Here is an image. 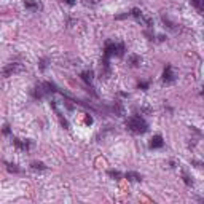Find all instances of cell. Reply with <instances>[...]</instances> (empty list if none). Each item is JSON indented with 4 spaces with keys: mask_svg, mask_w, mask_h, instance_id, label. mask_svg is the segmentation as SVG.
<instances>
[{
    "mask_svg": "<svg viewBox=\"0 0 204 204\" xmlns=\"http://www.w3.org/2000/svg\"><path fill=\"white\" fill-rule=\"evenodd\" d=\"M126 126H128V129L131 132H134V134H144V132L148 131V123L140 115H132L131 118H128Z\"/></svg>",
    "mask_w": 204,
    "mask_h": 204,
    "instance_id": "6da1fadb",
    "label": "cell"
},
{
    "mask_svg": "<svg viewBox=\"0 0 204 204\" xmlns=\"http://www.w3.org/2000/svg\"><path fill=\"white\" fill-rule=\"evenodd\" d=\"M21 70H24L22 64H19V62H11V64H8L3 70H2V73H3V77H11L13 73L21 72Z\"/></svg>",
    "mask_w": 204,
    "mask_h": 204,
    "instance_id": "7a4b0ae2",
    "label": "cell"
},
{
    "mask_svg": "<svg viewBox=\"0 0 204 204\" xmlns=\"http://www.w3.org/2000/svg\"><path fill=\"white\" fill-rule=\"evenodd\" d=\"M176 80V75H174V70H172L171 65H166L163 72V81L164 83H172V81Z\"/></svg>",
    "mask_w": 204,
    "mask_h": 204,
    "instance_id": "3957f363",
    "label": "cell"
},
{
    "mask_svg": "<svg viewBox=\"0 0 204 204\" xmlns=\"http://www.w3.org/2000/svg\"><path fill=\"white\" fill-rule=\"evenodd\" d=\"M13 144L16 145L18 148H21V150H29V148L32 147V142H30V140H19V139H13Z\"/></svg>",
    "mask_w": 204,
    "mask_h": 204,
    "instance_id": "277c9868",
    "label": "cell"
},
{
    "mask_svg": "<svg viewBox=\"0 0 204 204\" xmlns=\"http://www.w3.org/2000/svg\"><path fill=\"white\" fill-rule=\"evenodd\" d=\"M164 145V140L160 134H156V136L152 137V142H150V148H161Z\"/></svg>",
    "mask_w": 204,
    "mask_h": 204,
    "instance_id": "5b68a950",
    "label": "cell"
},
{
    "mask_svg": "<svg viewBox=\"0 0 204 204\" xmlns=\"http://www.w3.org/2000/svg\"><path fill=\"white\" fill-rule=\"evenodd\" d=\"M81 80L88 85V86H91V83H92V72L91 70H86V72L81 73Z\"/></svg>",
    "mask_w": 204,
    "mask_h": 204,
    "instance_id": "8992f818",
    "label": "cell"
},
{
    "mask_svg": "<svg viewBox=\"0 0 204 204\" xmlns=\"http://www.w3.org/2000/svg\"><path fill=\"white\" fill-rule=\"evenodd\" d=\"M124 177H126L128 180H132V182H139V180H142V176L137 174V172H126Z\"/></svg>",
    "mask_w": 204,
    "mask_h": 204,
    "instance_id": "52a82bcc",
    "label": "cell"
},
{
    "mask_svg": "<svg viewBox=\"0 0 204 204\" xmlns=\"http://www.w3.org/2000/svg\"><path fill=\"white\" fill-rule=\"evenodd\" d=\"M128 61H129V64H131L132 67H136V65H139V64H140V57H139V56H136V54H131Z\"/></svg>",
    "mask_w": 204,
    "mask_h": 204,
    "instance_id": "ba28073f",
    "label": "cell"
},
{
    "mask_svg": "<svg viewBox=\"0 0 204 204\" xmlns=\"http://www.w3.org/2000/svg\"><path fill=\"white\" fill-rule=\"evenodd\" d=\"M26 8L29 10H40V5L37 2H30V0H26Z\"/></svg>",
    "mask_w": 204,
    "mask_h": 204,
    "instance_id": "9c48e42d",
    "label": "cell"
},
{
    "mask_svg": "<svg viewBox=\"0 0 204 204\" xmlns=\"http://www.w3.org/2000/svg\"><path fill=\"white\" fill-rule=\"evenodd\" d=\"M32 169H38V171H45L46 169V166H45L43 163H40V161H35V163H32Z\"/></svg>",
    "mask_w": 204,
    "mask_h": 204,
    "instance_id": "30bf717a",
    "label": "cell"
},
{
    "mask_svg": "<svg viewBox=\"0 0 204 204\" xmlns=\"http://www.w3.org/2000/svg\"><path fill=\"white\" fill-rule=\"evenodd\" d=\"M108 176L113 177V179H121V177H123V174H121L120 171H113V169H110V171H108Z\"/></svg>",
    "mask_w": 204,
    "mask_h": 204,
    "instance_id": "8fae6325",
    "label": "cell"
},
{
    "mask_svg": "<svg viewBox=\"0 0 204 204\" xmlns=\"http://www.w3.org/2000/svg\"><path fill=\"white\" fill-rule=\"evenodd\" d=\"M5 164H7V169H8L10 172H16V174L19 172V168H18L16 164H11V163H5Z\"/></svg>",
    "mask_w": 204,
    "mask_h": 204,
    "instance_id": "7c38bea8",
    "label": "cell"
},
{
    "mask_svg": "<svg viewBox=\"0 0 204 204\" xmlns=\"http://www.w3.org/2000/svg\"><path fill=\"white\" fill-rule=\"evenodd\" d=\"M203 2H204V0H191V3L196 7L198 11H203Z\"/></svg>",
    "mask_w": 204,
    "mask_h": 204,
    "instance_id": "4fadbf2b",
    "label": "cell"
},
{
    "mask_svg": "<svg viewBox=\"0 0 204 204\" xmlns=\"http://www.w3.org/2000/svg\"><path fill=\"white\" fill-rule=\"evenodd\" d=\"M123 53H124V45L116 43V56H123Z\"/></svg>",
    "mask_w": 204,
    "mask_h": 204,
    "instance_id": "5bb4252c",
    "label": "cell"
},
{
    "mask_svg": "<svg viewBox=\"0 0 204 204\" xmlns=\"http://www.w3.org/2000/svg\"><path fill=\"white\" fill-rule=\"evenodd\" d=\"M148 85H150L148 81H140V83H139V88H142V89H148Z\"/></svg>",
    "mask_w": 204,
    "mask_h": 204,
    "instance_id": "9a60e30c",
    "label": "cell"
},
{
    "mask_svg": "<svg viewBox=\"0 0 204 204\" xmlns=\"http://www.w3.org/2000/svg\"><path fill=\"white\" fill-rule=\"evenodd\" d=\"M46 62H48V59H42V61H40V69H42V70H45V69H46Z\"/></svg>",
    "mask_w": 204,
    "mask_h": 204,
    "instance_id": "2e32d148",
    "label": "cell"
},
{
    "mask_svg": "<svg viewBox=\"0 0 204 204\" xmlns=\"http://www.w3.org/2000/svg\"><path fill=\"white\" fill-rule=\"evenodd\" d=\"M184 179H185V184L187 185H193V180H190V177H188L187 174H184Z\"/></svg>",
    "mask_w": 204,
    "mask_h": 204,
    "instance_id": "e0dca14e",
    "label": "cell"
},
{
    "mask_svg": "<svg viewBox=\"0 0 204 204\" xmlns=\"http://www.w3.org/2000/svg\"><path fill=\"white\" fill-rule=\"evenodd\" d=\"M3 132H5V134H10V126H8V124H5V128H3Z\"/></svg>",
    "mask_w": 204,
    "mask_h": 204,
    "instance_id": "ac0fdd59",
    "label": "cell"
},
{
    "mask_svg": "<svg viewBox=\"0 0 204 204\" xmlns=\"http://www.w3.org/2000/svg\"><path fill=\"white\" fill-rule=\"evenodd\" d=\"M67 5H75V0H64Z\"/></svg>",
    "mask_w": 204,
    "mask_h": 204,
    "instance_id": "d6986e66",
    "label": "cell"
}]
</instances>
